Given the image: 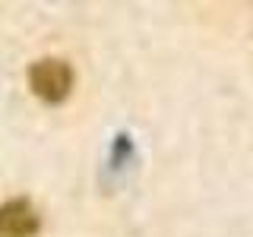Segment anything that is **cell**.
I'll use <instances>...</instances> for the list:
<instances>
[{
  "label": "cell",
  "instance_id": "cell-1",
  "mask_svg": "<svg viewBox=\"0 0 253 237\" xmlns=\"http://www.w3.org/2000/svg\"><path fill=\"white\" fill-rule=\"evenodd\" d=\"M29 82L38 98L63 101L70 95V85H73V73H70V67L63 60H38L29 70Z\"/></svg>",
  "mask_w": 253,
  "mask_h": 237
},
{
  "label": "cell",
  "instance_id": "cell-2",
  "mask_svg": "<svg viewBox=\"0 0 253 237\" xmlns=\"http://www.w3.org/2000/svg\"><path fill=\"white\" fill-rule=\"evenodd\" d=\"M38 228V215L26 199H10L0 205V237H32Z\"/></svg>",
  "mask_w": 253,
  "mask_h": 237
}]
</instances>
